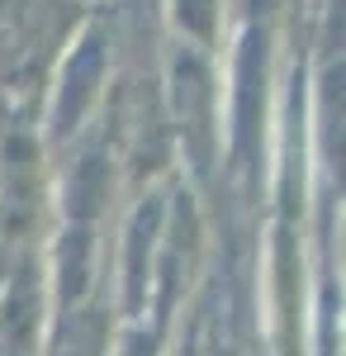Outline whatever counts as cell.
<instances>
[{
    "label": "cell",
    "instance_id": "cell-1",
    "mask_svg": "<svg viewBox=\"0 0 346 356\" xmlns=\"http://www.w3.org/2000/svg\"><path fill=\"white\" fill-rule=\"evenodd\" d=\"M33 309H38L33 285L15 280L5 304H0V356H28V347H33Z\"/></svg>",
    "mask_w": 346,
    "mask_h": 356
},
{
    "label": "cell",
    "instance_id": "cell-2",
    "mask_svg": "<svg viewBox=\"0 0 346 356\" xmlns=\"http://www.w3.org/2000/svg\"><path fill=\"white\" fill-rule=\"evenodd\" d=\"M95 72H100V53H95V43H85V53L67 67V95H62V114H76L81 100L90 95V81H95Z\"/></svg>",
    "mask_w": 346,
    "mask_h": 356
}]
</instances>
